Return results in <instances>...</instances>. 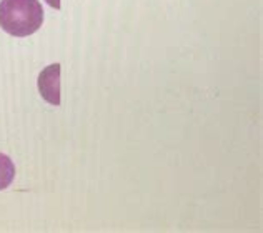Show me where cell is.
Here are the masks:
<instances>
[{
    "label": "cell",
    "instance_id": "cell-1",
    "mask_svg": "<svg viewBox=\"0 0 263 233\" xmlns=\"http://www.w3.org/2000/svg\"><path fill=\"white\" fill-rule=\"evenodd\" d=\"M44 24V9L39 0H2L0 27L13 37H29Z\"/></svg>",
    "mask_w": 263,
    "mask_h": 233
},
{
    "label": "cell",
    "instance_id": "cell-2",
    "mask_svg": "<svg viewBox=\"0 0 263 233\" xmlns=\"http://www.w3.org/2000/svg\"><path fill=\"white\" fill-rule=\"evenodd\" d=\"M40 95L52 105H60V64L44 68L39 75Z\"/></svg>",
    "mask_w": 263,
    "mask_h": 233
},
{
    "label": "cell",
    "instance_id": "cell-3",
    "mask_svg": "<svg viewBox=\"0 0 263 233\" xmlns=\"http://www.w3.org/2000/svg\"><path fill=\"white\" fill-rule=\"evenodd\" d=\"M13 178H15V165L10 160V157L0 153V190L10 187Z\"/></svg>",
    "mask_w": 263,
    "mask_h": 233
},
{
    "label": "cell",
    "instance_id": "cell-4",
    "mask_svg": "<svg viewBox=\"0 0 263 233\" xmlns=\"http://www.w3.org/2000/svg\"><path fill=\"white\" fill-rule=\"evenodd\" d=\"M47 4L53 9H60V0H47Z\"/></svg>",
    "mask_w": 263,
    "mask_h": 233
}]
</instances>
